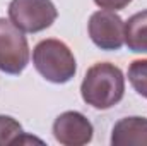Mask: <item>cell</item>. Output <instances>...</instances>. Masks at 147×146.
Masks as SVG:
<instances>
[{"label":"cell","mask_w":147,"mask_h":146,"mask_svg":"<svg viewBox=\"0 0 147 146\" xmlns=\"http://www.w3.org/2000/svg\"><path fill=\"white\" fill-rule=\"evenodd\" d=\"M87 33L101 50H120L125 43V23L113 10H98L89 17Z\"/></svg>","instance_id":"5"},{"label":"cell","mask_w":147,"mask_h":146,"mask_svg":"<svg viewBox=\"0 0 147 146\" xmlns=\"http://www.w3.org/2000/svg\"><path fill=\"white\" fill-rule=\"evenodd\" d=\"M92 124L89 119L75 110L60 113L53 122V136L63 146H84L92 141Z\"/></svg>","instance_id":"6"},{"label":"cell","mask_w":147,"mask_h":146,"mask_svg":"<svg viewBox=\"0 0 147 146\" xmlns=\"http://www.w3.org/2000/svg\"><path fill=\"white\" fill-rule=\"evenodd\" d=\"M113 146H147V119L125 117L120 119L111 131Z\"/></svg>","instance_id":"7"},{"label":"cell","mask_w":147,"mask_h":146,"mask_svg":"<svg viewBox=\"0 0 147 146\" xmlns=\"http://www.w3.org/2000/svg\"><path fill=\"white\" fill-rule=\"evenodd\" d=\"M34 69L46 81L55 84H65L77 72V64L72 50L60 40H41L33 50Z\"/></svg>","instance_id":"2"},{"label":"cell","mask_w":147,"mask_h":146,"mask_svg":"<svg viewBox=\"0 0 147 146\" xmlns=\"http://www.w3.org/2000/svg\"><path fill=\"white\" fill-rule=\"evenodd\" d=\"M58 12L51 0H10L9 19L24 33H39L50 28Z\"/></svg>","instance_id":"4"},{"label":"cell","mask_w":147,"mask_h":146,"mask_svg":"<svg viewBox=\"0 0 147 146\" xmlns=\"http://www.w3.org/2000/svg\"><path fill=\"white\" fill-rule=\"evenodd\" d=\"M132 0H94V3L101 9H106V10H121L125 9Z\"/></svg>","instance_id":"11"},{"label":"cell","mask_w":147,"mask_h":146,"mask_svg":"<svg viewBox=\"0 0 147 146\" xmlns=\"http://www.w3.org/2000/svg\"><path fill=\"white\" fill-rule=\"evenodd\" d=\"M29 64V45L12 21L0 17V71L17 76Z\"/></svg>","instance_id":"3"},{"label":"cell","mask_w":147,"mask_h":146,"mask_svg":"<svg viewBox=\"0 0 147 146\" xmlns=\"http://www.w3.org/2000/svg\"><path fill=\"white\" fill-rule=\"evenodd\" d=\"M125 43L130 52L147 53V10L134 14L125 23Z\"/></svg>","instance_id":"8"},{"label":"cell","mask_w":147,"mask_h":146,"mask_svg":"<svg viewBox=\"0 0 147 146\" xmlns=\"http://www.w3.org/2000/svg\"><path fill=\"white\" fill-rule=\"evenodd\" d=\"M80 95L92 108L108 110L115 107L125 95V77L121 69L110 62L94 64L82 79Z\"/></svg>","instance_id":"1"},{"label":"cell","mask_w":147,"mask_h":146,"mask_svg":"<svg viewBox=\"0 0 147 146\" xmlns=\"http://www.w3.org/2000/svg\"><path fill=\"white\" fill-rule=\"evenodd\" d=\"M128 81L132 88L140 95L147 98V59L134 60L128 67Z\"/></svg>","instance_id":"10"},{"label":"cell","mask_w":147,"mask_h":146,"mask_svg":"<svg viewBox=\"0 0 147 146\" xmlns=\"http://www.w3.org/2000/svg\"><path fill=\"white\" fill-rule=\"evenodd\" d=\"M38 141L36 138L26 136L21 124L9 115H0V146H9V145H24V143H31Z\"/></svg>","instance_id":"9"}]
</instances>
